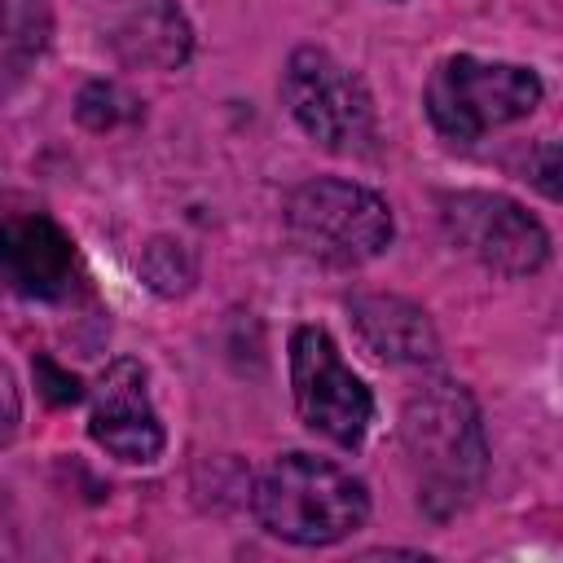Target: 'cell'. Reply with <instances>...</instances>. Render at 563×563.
<instances>
[{"instance_id": "7c38bea8", "label": "cell", "mask_w": 563, "mask_h": 563, "mask_svg": "<svg viewBox=\"0 0 563 563\" xmlns=\"http://www.w3.org/2000/svg\"><path fill=\"white\" fill-rule=\"evenodd\" d=\"M18 418H22V400H18V383L13 374L0 365V444L18 431Z\"/></svg>"}, {"instance_id": "8fae6325", "label": "cell", "mask_w": 563, "mask_h": 563, "mask_svg": "<svg viewBox=\"0 0 563 563\" xmlns=\"http://www.w3.org/2000/svg\"><path fill=\"white\" fill-rule=\"evenodd\" d=\"M352 325L361 334V343L391 365H427L440 356V339L435 325L427 321V312L400 295H356L347 299Z\"/></svg>"}, {"instance_id": "ba28073f", "label": "cell", "mask_w": 563, "mask_h": 563, "mask_svg": "<svg viewBox=\"0 0 563 563\" xmlns=\"http://www.w3.org/2000/svg\"><path fill=\"white\" fill-rule=\"evenodd\" d=\"M92 440L132 466H145L163 453V422L150 400V378L145 365L132 356H119L101 369L92 387V413H88Z\"/></svg>"}, {"instance_id": "30bf717a", "label": "cell", "mask_w": 563, "mask_h": 563, "mask_svg": "<svg viewBox=\"0 0 563 563\" xmlns=\"http://www.w3.org/2000/svg\"><path fill=\"white\" fill-rule=\"evenodd\" d=\"M101 31L128 66L145 70H176L194 48V31L172 0H114Z\"/></svg>"}, {"instance_id": "4fadbf2b", "label": "cell", "mask_w": 563, "mask_h": 563, "mask_svg": "<svg viewBox=\"0 0 563 563\" xmlns=\"http://www.w3.org/2000/svg\"><path fill=\"white\" fill-rule=\"evenodd\" d=\"M35 374H40V378H48V387H44V396H48V400H57V405H62V400H79V383H75V378H66V374H57L48 361H40V365H35Z\"/></svg>"}, {"instance_id": "52a82bcc", "label": "cell", "mask_w": 563, "mask_h": 563, "mask_svg": "<svg viewBox=\"0 0 563 563\" xmlns=\"http://www.w3.org/2000/svg\"><path fill=\"white\" fill-rule=\"evenodd\" d=\"M290 391L308 431L339 449H356L374 418L369 387L343 365L334 339L321 325H299L290 334Z\"/></svg>"}, {"instance_id": "277c9868", "label": "cell", "mask_w": 563, "mask_h": 563, "mask_svg": "<svg viewBox=\"0 0 563 563\" xmlns=\"http://www.w3.org/2000/svg\"><path fill=\"white\" fill-rule=\"evenodd\" d=\"M286 229L308 260H321L330 268H361L378 260L396 233L391 207L374 189L339 176L299 185L286 202Z\"/></svg>"}, {"instance_id": "8992f818", "label": "cell", "mask_w": 563, "mask_h": 563, "mask_svg": "<svg viewBox=\"0 0 563 563\" xmlns=\"http://www.w3.org/2000/svg\"><path fill=\"white\" fill-rule=\"evenodd\" d=\"M440 224L462 255L501 277H532L550 260V233L532 211H523L506 194H440Z\"/></svg>"}, {"instance_id": "6da1fadb", "label": "cell", "mask_w": 563, "mask_h": 563, "mask_svg": "<svg viewBox=\"0 0 563 563\" xmlns=\"http://www.w3.org/2000/svg\"><path fill=\"white\" fill-rule=\"evenodd\" d=\"M400 444L418 479V501L431 515H453L479 488L488 466L484 422L466 387L431 383L405 400Z\"/></svg>"}, {"instance_id": "7a4b0ae2", "label": "cell", "mask_w": 563, "mask_h": 563, "mask_svg": "<svg viewBox=\"0 0 563 563\" xmlns=\"http://www.w3.org/2000/svg\"><path fill=\"white\" fill-rule=\"evenodd\" d=\"M369 515L365 484L312 453H282L255 484V519L290 545H334Z\"/></svg>"}, {"instance_id": "5b68a950", "label": "cell", "mask_w": 563, "mask_h": 563, "mask_svg": "<svg viewBox=\"0 0 563 563\" xmlns=\"http://www.w3.org/2000/svg\"><path fill=\"white\" fill-rule=\"evenodd\" d=\"M282 101L295 114V123L334 154H361L378 132L374 97L361 84V75L317 44L290 53L282 70Z\"/></svg>"}, {"instance_id": "9c48e42d", "label": "cell", "mask_w": 563, "mask_h": 563, "mask_svg": "<svg viewBox=\"0 0 563 563\" xmlns=\"http://www.w3.org/2000/svg\"><path fill=\"white\" fill-rule=\"evenodd\" d=\"M75 277V246L44 211L0 216V282L26 299H62Z\"/></svg>"}, {"instance_id": "3957f363", "label": "cell", "mask_w": 563, "mask_h": 563, "mask_svg": "<svg viewBox=\"0 0 563 563\" xmlns=\"http://www.w3.org/2000/svg\"><path fill=\"white\" fill-rule=\"evenodd\" d=\"M537 106H541V79L519 62L453 53L427 79V114L435 132L462 145L528 119Z\"/></svg>"}]
</instances>
